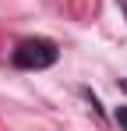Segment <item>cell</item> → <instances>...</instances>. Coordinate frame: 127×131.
Listing matches in <instances>:
<instances>
[{"label":"cell","mask_w":127,"mask_h":131,"mask_svg":"<svg viewBox=\"0 0 127 131\" xmlns=\"http://www.w3.org/2000/svg\"><path fill=\"white\" fill-rule=\"evenodd\" d=\"M14 64L25 71H42V67L57 64V46L49 39H25L14 50Z\"/></svg>","instance_id":"obj_1"},{"label":"cell","mask_w":127,"mask_h":131,"mask_svg":"<svg viewBox=\"0 0 127 131\" xmlns=\"http://www.w3.org/2000/svg\"><path fill=\"white\" fill-rule=\"evenodd\" d=\"M117 124L127 131V106H120V110H117Z\"/></svg>","instance_id":"obj_2"}]
</instances>
